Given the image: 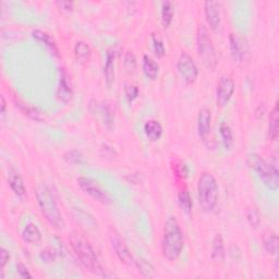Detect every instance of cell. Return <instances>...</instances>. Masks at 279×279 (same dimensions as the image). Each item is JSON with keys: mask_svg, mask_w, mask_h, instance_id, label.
Returning a JSON list of instances; mask_svg holds the SVG:
<instances>
[{"mask_svg": "<svg viewBox=\"0 0 279 279\" xmlns=\"http://www.w3.org/2000/svg\"><path fill=\"white\" fill-rule=\"evenodd\" d=\"M246 219H248L249 224L252 228H258L261 225V218H259V214L256 209H249L246 212Z\"/></svg>", "mask_w": 279, "mask_h": 279, "instance_id": "4dcf8cb0", "label": "cell"}, {"mask_svg": "<svg viewBox=\"0 0 279 279\" xmlns=\"http://www.w3.org/2000/svg\"><path fill=\"white\" fill-rule=\"evenodd\" d=\"M73 89L72 84H71L70 75L66 71V69H60V76H59V85L57 89V96L59 101L63 103H68L71 97H72Z\"/></svg>", "mask_w": 279, "mask_h": 279, "instance_id": "7c38bea8", "label": "cell"}, {"mask_svg": "<svg viewBox=\"0 0 279 279\" xmlns=\"http://www.w3.org/2000/svg\"><path fill=\"white\" fill-rule=\"evenodd\" d=\"M17 106H19L21 108V110L22 112L27 115V116H29L30 118H32V119H34V120H37V121H40V120H42V117H41V114L37 112L36 109H34V108H31V107H29V106H27V105H18L17 104Z\"/></svg>", "mask_w": 279, "mask_h": 279, "instance_id": "e575fe53", "label": "cell"}, {"mask_svg": "<svg viewBox=\"0 0 279 279\" xmlns=\"http://www.w3.org/2000/svg\"><path fill=\"white\" fill-rule=\"evenodd\" d=\"M173 5L170 2H164L161 5V23L167 29L172 22L173 19Z\"/></svg>", "mask_w": 279, "mask_h": 279, "instance_id": "cb8c5ba5", "label": "cell"}, {"mask_svg": "<svg viewBox=\"0 0 279 279\" xmlns=\"http://www.w3.org/2000/svg\"><path fill=\"white\" fill-rule=\"evenodd\" d=\"M57 5L59 6L61 9L66 10V11H72V9H73V4L70 2H58Z\"/></svg>", "mask_w": 279, "mask_h": 279, "instance_id": "f35d334b", "label": "cell"}, {"mask_svg": "<svg viewBox=\"0 0 279 279\" xmlns=\"http://www.w3.org/2000/svg\"><path fill=\"white\" fill-rule=\"evenodd\" d=\"M152 41H153V47H154L155 55H156L158 58H163L166 54L164 43L161 42L160 38L155 34L152 35Z\"/></svg>", "mask_w": 279, "mask_h": 279, "instance_id": "d6a6232c", "label": "cell"}, {"mask_svg": "<svg viewBox=\"0 0 279 279\" xmlns=\"http://www.w3.org/2000/svg\"><path fill=\"white\" fill-rule=\"evenodd\" d=\"M109 241L114 252L116 253L117 257L120 259L121 263L126 264L128 266H134L135 259L133 258L131 252H130L128 245L126 244L125 241H123V239L118 235V233L115 231L110 233Z\"/></svg>", "mask_w": 279, "mask_h": 279, "instance_id": "9c48e42d", "label": "cell"}, {"mask_svg": "<svg viewBox=\"0 0 279 279\" xmlns=\"http://www.w3.org/2000/svg\"><path fill=\"white\" fill-rule=\"evenodd\" d=\"M21 237L23 241L29 244H38L42 241V233L38 227L33 223H30L24 227Z\"/></svg>", "mask_w": 279, "mask_h": 279, "instance_id": "e0dca14e", "label": "cell"}, {"mask_svg": "<svg viewBox=\"0 0 279 279\" xmlns=\"http://www.w3.org/2000/svg\"><path fill=\"white\" fill-rule=\"evenodd\" d=\"M101 116L104 125L108 130H113L115 127V115L113 109L110 108V106L106 105V104H102L101 105Z\"/></svg>", "mask_w": 279, "mask_h": 279, "instance_id": "484cf974", "label": "cell"}, {"mask_svg": "<svg viewBox=\"0 0 279 279\" xmlns=\"http://www.w3.org/2000/svg\"><path fill=\"white\" fill-rule=\"evenodd\" d=\"M204 14L206 18V22L210 25V28L216 31L220 27V10L219 5L215 2H205L204 3Z\"/></svg>", "mask_w": 279, "mask_h": 279, "instance_id": "4fadbf2b", "label": "cell"}, {"mask_svg": "<svg viewBox=\"0 0 279 279\" xmlns=\"http://www.w3.org/2000/svg\"><path fill=\"white\" fill-rule=\"evenodd\" d=\"M177 70L187 84H193L199 76V69L196 62L185 51H182L178 58Z\"/></svg>", "mask_w": 279, "mask_h": 279, "instance_id": "52a82bcc", "label": "cell"}, {"mask_svg": "<svg viewBox=\"0 0 279 279\" xmlns=\"http://www.w3.org/2000/svg\"><path fill=\"white\" fill-rule=\"evenodd\" d=\"M278 104L272 108L269 115V123H268V134L269 138L272 141H276L278 138V130H279V123H278Z\"/></svg>", "mask_w": 279, "mask_h": 279, "instance_id": "603a6c76", "label": "cell"}, {"mask_svg": "<svg viewBox=\"0 0 279 279\" xmlns=\"http://www.w3.org/2000/svg\"><path fill=\"white\" fill-rule=\"evenodd\" d=\"M115 59L116 51L114 49H109L106 55V63L104 68V75H105L106 85L110 88L115 82Z\"/></svg>", "mask_w": 279, "mask_h": 279, "instance_id": "2e32d148", "label": "cell"}, {"mask_svg": "<svg viewBox=\"0 0 279 279\" xmlns=\"http://www.w3.org/2000/svg\"><path fill=\"white\" fill-rule=\"evenodd\" d=\"M184 245L183 233L176 217H168L161 239V253L168 261H176L181 255Z\"/></svg>", "mask_w": 279, "mask_h": 279, "instance_id": "7a4b0ae2", "label": "cell"}, {"mask_svg": "<svg viewBox=\"0 0 279 279\" xmlns=\"http://www.w3.org/2000/svg\"><path fill=\"white\" fill-rule=\"evenodd\" d=\"M69 242L81 264L89 272L99 277H107L106 270L100 262L99 256L85 238L79 232H72L69 236Z\"/></svg>", "mask_w": 279, "mask_h": 279, "instance_id": "6da1fadb", "label": "cell"}, {"mask_svg": "<svg viewBox=\"0 0 279 279\" xmlns=\"http://www.w3.org/2000/svg\"><path fill=\"white\" fill-rule=\"evenodd\" d=\"M229 46L233 60L242 62L249 50V45L245 38L238 33H230Z\"/></svg>", "mask_w": 279, "mask_h": 279, "instance_id": "8fae6325", "label": "cell"}, {"mask_svg": "<svg viewBox=\"0 0 279 279\" xmlns=\"http://www.w3.org/2000/svg\"><path fill=\"white\" fill-rule=\"evenodd\" d=\"M143 71L145 75L151 80H155L159 73V66L152 57L148 55L143 56Z\"/></svg>", "mask_w": 279, "mask_h": 279, "instance_id": "7402d4cb", "label": "cell"}, {"mask_svg": "<svg viewBox=\"0 0 279 279\" xmlns=\"http://www.w3.org/2000/svg\"><path fill=\"white\" fill-rule=\"evenodd\" d=\"M225 245H224V240L222 235H217L215 236L213 240V244H212V253H211V257L212 261L215 263H223L225 261Z\"/></svg>", "mask_w": 279, "mask_h": 279, "instance_id": "ac0fdd59", "label": "cell"}, {"mask_svg": "<svg viewBox=\"0 0 279 279\" xmlns=\"http://www.w3.org/2000/svg\"><path fill=\"white\" fill-rule=\"evenodd\" d=\"M32 35H33V37L36 38L37 41H40L43 44H45V46H46L51 51V54H54L55 56L59 55L58 54L59 53V49H58V46H57L55 40L48 33H46V32L41 31V30H35V31H33Z\"/></svg>", "mask_w": 279, "mask_h": 279, "instance_id": "ffe728a7", "label": "cell"}, {"mask_svg": "<svg viewBox=\"0 0 279 279\" xmlns=\"http://www.w3.org/2000/svg\"><path fill=\"white\" fill-rule=\"evenodd\" d=\"M36 200L42 215L57 229H62L64 222L53 192L46 184H38L35 189Z\"/></svg>", "mask_w": 279, "mask_h": 279, "instance_id": "3957f363", "label": "cell"}, {"mask_svg": "<svg viewBox=\"0 0 279 279\" xmlns=\"http://www.w3.org/2000/svg\"><path fill=\"white\" fill-rule=\"evenodd\" d=\"M233 93H235V82L229 75H222L216 88L217 105L220 107H225L231 100Z\"/></svg>", "mask_w": 279, "mask_h": 279, "instance_id": "30bf717a", "label": "cell"}, {"mask_svg": "<svg viewBox=\"0 0 279 279\" xmlns=\"http://www.w3.org/2000/svg\"><path fill=\"white\" fill-rule=\"evenodd\" d=\"M178 203L182 210L188 215H190L192 212V207H193V203H192V199L190 193L188 190H181L178 193Z\"/></svg>", "mask_w": 279, "mask_h": 279, "instance_id": "d4e9b609", "label": "cell"}, {"mask_svg": "<svg viewBox=\"0 0 279 279\" xmlns=\"http://www.w3.org/2000/svg\"><path fill=\"white\" fill-rule=\"evenodd\" d=\"M63 159L66 160L68 164H71V165L85 164V157H84V155L76 150H71L64 153Z\"/></svg>", "mask_w": 279, "mask_h": 279, "instance_id": "83f0119b", "label": "cell"}, {"mask_svg": "<svg viewBox=\"0 0 279 279\" xmlns=\"http://www.w3.org/2000/svg\"><path fill=\"white\" fill-rule=\"evenodd\" d=\"M278 243H279V240L276 235L269 236L267 239H265L264 241L265 251L270 255H276L278 252Z\"/></svg>", "mask_w": 279, "mask_h": 279, "instance_id": "f546056e", "label": "cell"}, {"mask_svg": "<svg viewBox=\"0 0 279 279\" xmlns=\"http://www.w3.org/2000/svg\"><path fill=\"white\" fill-rule=\"evenodd\" d=\"M212 125V114L211 110L207 108H202L200 110L198 117V133L203 141H205L211 133Z\"/></svg>", "mask_w": 279, "mask_h": 279, "instance_id": "5bb4252c", "label": "cell"}, {"mask_svg": "<svg viewBox=\"0 0 279 279\" xmlns=\"http://www.w3.org/2000/svg\"><path fill=\"white\" fill-rule=\"evenodd\" d=\"M125 95L127 97V100L131 103L134 100L138 99L139 96V88L136 85H133V84H129V85H126L125 87Z\"/></svg>", "mask_w": 279, "mask_h": 279, "instance_id": "836d02e7", "label": "cell"}, {"mask_svg": "<svg viewBox=\"0 0 279 279\" xmlns=\"http://www.w3.org/2000/svg\"><path fill=\"white\" fill-rule=\"evenodd\" d=\"M144 132L148 140L155 142L159 140L161 135H163V127H161L160 122L157 120H148L144 125Z\"/></svg>", "mask_w": 279, "mask_h": 279, "instance_id": "d6986e66", "label": "cell"}, {"mask_svg": "<svg viewBox=\"0 0 279 279\" xmlns=\"http://www.w3.org/2000/svg\"><path fill=\"white\" fill-rule=\"evenodd\" d=\"M55 252L51 250L50 248H47V249H45L41 252V258L44 259V261H46V262H53L54 259H55Z\"/></svg>", "mask_w": 279, "mask_h": 279, "instance_id": "8d00e7d4", "label": "cell"}, {"mask_svg": "<svg viewBox=\"0 0 279 279\" xmlns=\"http://www.w3.org/2000/svg\"><path fill=\"white\" fill-rule=\"evenodd\" d=\"M10 261V253L7 249H0V268H2V278H4V268Z\"/></svg>", "mask_w": 279, "mask_h": 279, "instance_id": "d590c367", "label": "cell"}, {"mask_svg": "<svg viewBox=\"0 0 279 279\" xmlns=\"http://www.w3.org/2000/svg\"><path fill=\"white\" fill-rule=\"evenodd\" d=\"M90 55H92V50H90V47L85 42L79 41L75 44L74 56L76 58L77 62H80L82 64H86L90 59Z\"/></svg>", "mask_w": 279, "mask_h": 279, "instance_id": "44dd1931", "label": "cell"}, {"mask_svg": "<svg viewBox=\"0 0 279 279\" xmlns=\"http://www.w3.org/2000/svg\"><path fill=\"white\" fill-rule=\"evenodd\" d=\"M134 266H136V268L139 269V271H140L141 274L143 275L144 277L152 278V277L156 276V274H155V268H154V266H153L150 262H147L146 259H143V258L135 259Z\"/></svg>", "mask_w": 279, "mask_h": 279, "instance_id": "4316f807", "label": "cell"}, {"mask_svg": "<svg viewBox=\"0 0 279 279\" xmlns=\"http://www.w3.org/2000/svg\"><path fill=\"white\" fill-rule=\"evenodd\" d=\"M0 102H2V109H0V114H2V117L4 118L6 115V109H7V103H6L4 95H2V97H0Z\"/></svg>", "mask_w": 279, "mask_h": 279, "instance_id": "ab89813d", "label": "cell"}, {"mask_svg": "<svg viewBox=\"0 0 279 279\" xmlns=\"http://www.w3.org/2000/svg\"><path fill=\"white\" fill-rule=\"evenodd\" d=\"M218 183L211 172H202L198 181L199 204L205 213L215 210L218 202Z\"/></svg>", "mask_w": 279, "mask_h": 279, "instance_id": "277c9868", "label": "cell"}, {"mask_svg": "<svg viewBox=\"0 0 279 279\" xmlns=\"http://www.w3.org/2000/svg\"><path fill=\"white\" fill-rule=\"evenodd\" d=\"M17 270H18V275L20 276L21 278H31L32 277L29 268L27 267V266L21 264V263H19L17 265Z\"/></svg>", "mask_w": 279, "mask_h": 279, "instance_id": "74e56055", "label": "cell"}, {"mask_svg": "<svg viewBox=\"0 0 279 279\" xmlns=\"http://www.w3.org/2000/svg\"><path fill=\"white\" fill-rule=\"evenodd\" d=\"M77 184H79L82 191H84V193H86L87 196L93 198L97 202L103 204L110 203V199L107 192L95 180L88 177H79L77 178Z\"/></svg>", "mask_w": 279, "mask_h": 279, "instance_id": "ba28073f", "label": "cell"}, {"mask_svg": "<svg viewBox=\"0 0 279 279\" xmlns=\"http://www.w3.org/2000/svg\"><path fill=\"white\" fill-rule=\"evenodd\" d=\"M219 133L223 139V143H224L225 147L227 148V150H229L233 143V135H232V131H231L230 127L225 122L220 123Z\"/></svg>", "mask_w": 279, "mask_h": 279, "instance_id": "f1b7e54d", "label": "cell"}, {"mask_svg": "<svg viewBox=\"0 0 279 279\" xmlns=\"http://www.w3.org/2000/svg\"><path fill=\"white\" fill-rule=\"evenodd\" d=\"M8 184L10 189L15 192L16 196L20 198H25L27 196V189L21 174L16 169H11L8 171Z\"/></svg>", "mask_w": 279, "mask_h": 279, "instance_id": "9a60e30c", "label": "cell"}, {"mask_svg": "<svg viewBox=\"0 0 279 279\" xmlns=\"http://www.w3.org/2000/svg\"><path fill=\"white\" fill-rule=\"evenodd\" d=\"M197 49L200 60L204 66L214 70L216 69L218 63V58L215 46H214L212 38L210 36L209 30L204 24H200L197 32Z\"/></svg>", "mask_w": 279, "mask_h": 279, "instance_id": "5b68a950", "label": "cell"}, {"mask_svg": "<svg viewBox=\"0 0 279 279\" xmlns=\"http://www.w3.org/2000/svg\"><path fill=\"white\" fill-rule=\"evenodd\" d=\"M125 69L128 73H132L134 72V70L136 68V58L134 56V54L132 51H127L126 56H125Z\"/></svg>", "mask_w": 279, "mask_h": 279, "instance_id": "1f68e13d", "label": "cell"}, {"mask_svg": "<svg viewBox=\"0 0 279 279\" xmlns=\"http://www.w3.org/2000/svg\"><path fill=\"white\" fill-rule=\"evenodd\" d=\"M249 165L257 173L262 182L270 190H277L279 188V172L276 166L269 164L257 155L253 154L249 157Z\"/></svg>", "mask_w": 279, "mask_h": 279, "instance_id": "8992f818", "label": "cell"}]
</instances>
